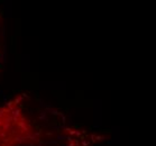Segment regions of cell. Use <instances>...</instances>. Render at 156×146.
I'll use <instances>...</instances> for the list:
<instances>
[{
    "instance_id": "cell-2",
    "label": "cell",
    "mask_w": 156,
    "mask_h": 146,
    "mask_svg": "<svg viewBox=\"0 0 156 146\" xmlns=\"http://www.w3.org/2000/svg\"><path fill=\"white\" fill-rule=\"evenodd\" d=\"M4 44H5V20L2 11L0 10V59L4 52Z\"/></svg>"
},
{
    "instance_id": "cell-1",
    "label": "cell",
    "mask_w": 156,
    "mask_h": 146,
    "mask_svg": "<svg viewBox=\"0 0 156 146\" xmlns=\"http://www.w3.org/2000/svg\"><path fill=\"white\" fill-rule=\"evenodd\" d=\"M108 138L34 93L20 92L0 105V146H98Z\"/></svg>"
}]
</instances>
